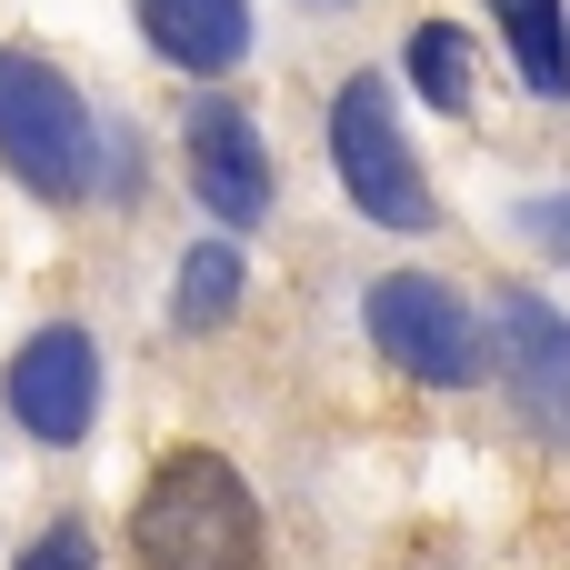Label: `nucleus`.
<instances>
[{
	"instance_id": "9b49d317",
	"label": "nucleus",
	"mask_w": 570,
	"mask_h": 570,
	"mask_svg": "<svg viewBox=\"0 0 570 570\" xmlns=\"http://www.w3.org/2000/svg\"><path fill=\"white\" fill-rule=\"evenodd\" d=\"M240 311V250L230 240H200L180 261V331H220Z\"/></svg>"
},
{
	"instance_id": "6e6552de",
	"label": "nucleus",
	"mask_w": 570,
	"mask_h": 570,
	"mask_svg": "<svg viewBox=\"0 0 570 570\" xmlns=\"http://www.w3.org/2000/svg\"><path fill=\"white\" fill-rule=\"evenodd\" d=\"M140 30H150V50H160L170 70L220 80V70H240V50H250V0H140Z\"/></svg>"
},
{
	"instance_id": "7ed1b4c3",
	"label": "nucleus",
	"mask_w": 570,
	"mask_h": 570,
	"mask_svg": "<svg viewBox=\"0 0 570 570\" xmlns=\"http://www.w3.org/2000/svg\"><path fill=\"white\" fill-rule=\"evenodd\" d=\"M331 160H341V190L361 200V220H381V230H431L441 210H431V180H421V160L401 150V120H391V90L361 70L341 100H331Z\"/></svg>"
},
{
	"instance_id": "39448f33",
	"label": "nucleus",
	"mask_w": 570,
	"mask_h": 570,
	"mask_svg": "<svg viewBox=\"0 0 570 570\" xmlns=\"http://www.w3.org/2000/svg\"><path fill=\"white\" fill-rule=\"evenodd\" d=\"M10 411L40 441H80L100 421V351H90V331H70V321L60 331H30L10 351Z\"/></svg>"
},
{
	"instance_id": "f257e3e1",
	"label": "nucleus",
	"mask_w": 570,
	"mask_h": 570,
	"mask_svg": "<svg viewBox=\"0 0 570 570\" xmlns=\"http://www.w3.org/2000/svg\"><path fill=\"white\" fill-rule=\"evenodd\" d=\"M150 570H261V501L220 451H170L130 511Z\"/></svg>"
},
{
	"instance_id": "0eeeda50",
	"label": "nucleus",
	"mask_w": 570,
	"mask_h": 570,
	"mask_svg": "<svg viewBox=\"0 0 570 570\" xmlns=\"http://www.w3.org/2000/svg\"><path fill=\"white\" fill-rule=\"evenodd\" d=\"M501 361L541 431H570V321L531 291H501Z\"/></svg>"
},
{
	"instance_id": "f8f14e48",
	"label": "nucleus",
	"mask_w": 570,
	"mask_h": 570,
	"mask_svg": "<svg viewBox=\"0 0 570 570\" xmlns=\"http://www.w3.org/2000/svg\"><path fill=\"white\" fill-rule=\"evenodd\" d=\"M20 570H90V531H80V521H60V531H40V541H30V561Z\"/></svg>"
},
{
	"instance_id": "20e7f679",
	"label": "nucleus",
	"mask_w": 570,
	"mask_h": 570,
	"mask_svg": "<svg viewBox=\"0 0 570 570\" xmlns=\"http://www.w3.org/2000/svg\"><path fill=\"white\" fill-rule=\"evenodd\" d=\"M371 341H381L411 381H431V391H471V381H481V321H471V301H461L451 281H431V271L371 281Z\"/></svg>"
},
{
	"instance_id": "f03ea898",
	"label": "nucleus",
	"mask_w": 570,
	"mask_h": 570,
	"mask_svg": "<svg viewBox=\"0 0 570 570\" xmlns=\"http://www.w3.org/2000/svg\"><path fill=\"white\" fill-rule=\"evenodd\" d=\"M0 160L40 190V200H80L90 190V110L80 90L30 60V50H0Z\"/></svg>"
},
{
	"instance_id": "9d476101",
	"label": "nucleus",
	"mask_w": 570,
	"mask_h": 570,
	"mask_svg": "<svg viewBox=\"0 0 570 570\" xmlns=\"http://www.w3.org/2000/svg\"><path fill=\"white\" fill-rule=\"evenodd\" d=\"M411 90H421L431 110H471V40H461L451 20H421V30H411Z\"/></svg>"
},
{
	"instance_id": "1a4fd4ad",
	"label": "nucleus",
	"mask_w": 570,
	"mask_h": 570,
	"mask_svg": "<svg viewBox=\"0 0 570 570\" xmlns=\"http://www.w3.org/2000/svg\"><path fill=\"white\" fill-rule=\"evenodd\" d=\"M511 60H521V90L531 100H570V10L561 0H491Z\"/></svg>"
},
{
	"instance_id": "ddd939ff",
	"label": "nucleus",
	"mask_w": 570,
	"mask_h": 570,
	"mask_svg": "<svg viewBox=\"0 0 570 570\" xmlns=\"http://www.w3.org/2000/svg\"><path fill=\"white\" fill-rule=\"evenodd\" d=\"M521 220H531V230H541V240H551V250H570V200H531V210H521Z\"/></svg>"
},
{
	"instance_id": "423d86ee",
	"label": "nucleus",
	"mask_w": 570,
	"mask_h": 570,
	"mask_svg": "<svg viewBox=\"0 0 570 570\" xmlns=\"http://www.w3.org/2000/svg\"><path fill=\"white\" fill-rule=\"evenodd\" d=\"M190 190H200L210 220H261L271 210V150H261L250 110H230V100L190 110Z\"/></svg>"
}]
</instances>
